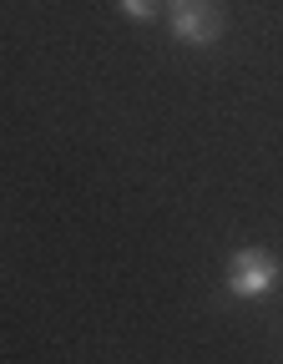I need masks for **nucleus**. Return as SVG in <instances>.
Returning a JSON list of instances; mask_svg holds the SVG:
<instances>
[{
    "label": "nucleus",
    "mask_w": 283,
    "mask_h": 364,
    "mask_svg": "<svg viewBox=\"0 0 283 364\" xmlns=\"http://www.w3.org/2000/svg\"><path fill=\"white\" fill-rule=\"evenodd\" d=\"M117 11H122L127 21H137V26H152V21H162L167 0H117Z\"/></svg>",
    "instance_id": "7ed1b4c3"
},
{
    "label": "nucleus",
    "mask_w": 283,
    "mask_h": 364,
    "mask_svg": "<svg viewBox=\"0 0 283 364\" xmlns=\"http://www.w3.org/2000/svg\"><path fill=\"white\" fill-rule=\"evenodd\" d=\"M278 279H283V263H278V253H268V248H233V258H228V268H223V289H228L233 299H243V304L268 299V294L278 289Z\"/></svg>",
    "instance_id": "f257e3e1"
},
{
    "label": "nucleus",
    "mask_w": 283,
    "mask_h": 364,
    "mask_svg": "<svg viewBox=\"0 0 283 364\" xmlns=\"http://www.w3.org/2000/svg\"><path fill=\"white\" fill-rule=\"evenodd\" d=\"M167 36L177 46H218L223 41V6L218 0H167Z\"/></svg>",
    "instance_id": "f03ea898"
}]
</instances>
